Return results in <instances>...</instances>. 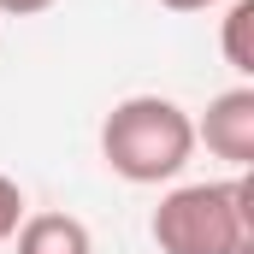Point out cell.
<instances>
[{
  "instance_id": "1",
  "label": "cell",
  "mask_w": 254,
  "mask_h": 254,
  "mask_svg": "<svg viewBox=\"0 0 254 254\" xmlns=\"http://www.w3.org/2000/svg\"><path fill=\"white\" fill-rule=\"evenodd\" d=\"M101 160L125 184H172L195 160V119L172 95H125L101 119Z\"/></svg>"
},
{
  "instance_id": "2",
  "label": "cell",
  "mask_w": 254,
  "mask_h": 254,
  "mask_svg": "<svg viewBox=\"0 0 254 254\" xmlns=\"http://www.w3.org/2000/svg\"><path fill=\"white\" fill-rule=\"evenodd\" d=\"M160 254H254V184L249 172L219 184H178L154 207Z\"/></svg>"
},
{
  "instance_id": "3",
  "label": "cell",
  "mask_w": 254,
  "mask_h": 254,
  "mask_svg": "<svg viewBox=\"0 0 254 254\" xmlns=\"http://www.w3.org/2000/svg\"><path fill=\"white\" fill-rule=\"evenodd\" d=\"M201 142L213 160H231L237 172L254 166V83H237L207 101V113L195 119V148Z\"/></svg>"
},
{
  "instance_id": "4",
  "label": "cell",
  "mask_w": 254,
  "mask_h": 254,
  "mask_svg": "<svg viewBox=\"0 0 254 254\" xmlns=\"http://www.w3.org/2000/svg\"><path fill=\"white\" fill-rule=\"evenodd\" d=\"M12 243L18 254H95V237L77 213H24Z\"/></svg>"
},
{
  "instance_id": "5",
  "label": "cell",
  "mask_w": 254,
  "mask_h": 254,
  "mask_svg": "<svg viewBox=\"0 0 254 254\" xmlns=\"http://www.w3.org/2000/svg\"><path fill=\"white\" fill-rule=\"evenodd\" d=\"M249 30H254V0H231L219 48H225V65H231L237 77H254V48H249Z\"/></svg>"
},
{
  "instance_id": "6",
  "label": "cell",
  "mask_w": 254,
  "mask_h": 254,
  "mask_svg": "<svg viewBox=\"0 0 254 254\" xmlns=\"http://www.w3.org/2000/svg\"><path fill=\"white\" fill-rule=\"evenodd\" d=\"M18 225H24V190L12 178H0V243H12Z\"/></svg>"
},
{
  "instance_id": "7",
  "label": "cell",
  "mask_w": 254,
  "mask_h": 254,
  "mask_svg": "<svg viewBox=\"0 0 254 254\" xmlns=\"http://www.w3.org/2000/svg\"><path fill=\"white\" fill-rule=\"evenodd\" d=\"M48 6H60V0H0V18H42Z\"/></svg>"
},
{
  "instance_id": "8",
  "label": "cell",
  "mask_w": 254,
  "mask_h": 254,
  "mask_svg": "<svg viewBox=\"0 0 254 254\" xmlns=\"http://www.w3.org/2000/svg\"><path fill=\"white\" fill-rule=\"evenodd\" d=\"M166 12H207V6H219V0H160Z\"/></svg>"
}]
</instances>
